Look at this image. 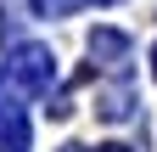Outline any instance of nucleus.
I'll list each match as a JSON object with an SVG mask.
<instances>
[{"mask_svg":"<svg viewBox=\"0 0 157 152\" xmlns=\"http://www.w3.org/2000/svg\"><path fill=\"white\" fill-rule=\"evenodd\" d=\"M6 73H11V85H17V90L39 96V90H51L56 62H51V51H45V45H17V51L6 56Z\"/></svg>","mask_w":157,"mask_h":152,"instance_id":"nucleus-1","label":"nucleus"},{"mask_svg":"<svg viewBox=\"0 0 157 152\" xmlns=\"http://www.w3.org/2000/svg\"><path fill=\"white\" fill-rule=\"evenodd\" d=\"M90 51L107 56V68H118V62H124V51H129V40H124V34H112V28H95V34H90Z\"/></svg>","mask_w":157,"mask_h":152,"instance_id":"nucleus-2","label":"nucleus"},{"mask_svg":"<svg viewBox=\"0 0 157 152\" xmlns=\"http://www.w3.org/2000/svg\"><path fill=\"white\" fill-rule=\"evenodd\" d=\"M34 6H39V11H51V17H62V11L78 6V0H34Z\"/></svg>","mask_w":157,"mask_h":152,"instance_id":"nucleus-3","label":"nucleus"},{"mask_svg":"<svg viewBox=\"0 0 157 152\" xmlns=\"http://www.w3.org/2000/svg\"><path fill=\"white\" fill-rule=\"evenodd\" d=\"M95 152H129V146H95Z\"/></svg>","mask_w":157,"mask_h":152,"instance_id":"nucleus-4","label":"nucleus"},{"mask_svg":"<svg viewBox=\"0 0 157 152\" xmlns=\"http://www.w3.org/2000/svg\"><path fill=\"white\" fill-rule=\"evenodd\" d=\"M151 73H157V51H151Z\"/></svg>","mask_w":157,"mask_h":152,"instance_id":"nucleus-5","label":"nucleus"}]
</instances>
